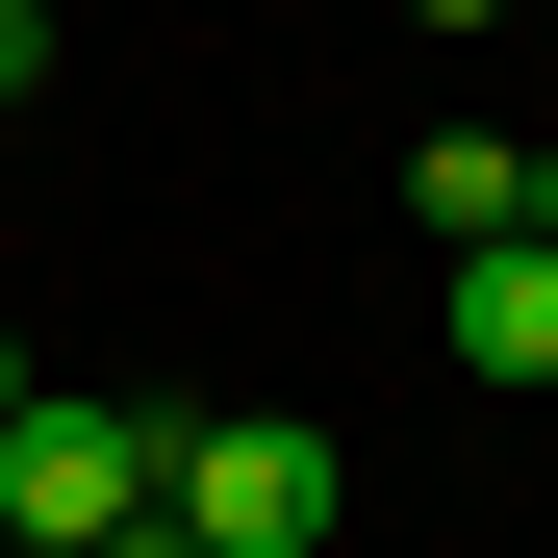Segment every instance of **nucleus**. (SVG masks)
I'll use <instances>...</instances> for the list:
<instances>
[{
  "label": "nucleus",
  "instance_id": "nucleus-4",
  "mask_svg": "<svg viewBox=\"0 0 558 558\" xmlns=\"http://www.w3.org/2000/svg\"><path fill=\"white\" fill-rule=\"evenodd\" d=\"M407 229H432V254L533 229V128H432V153H407Z\"/></svg>",
  "mask_w": 558,
  "mask_h": 558
},
{
  "label": "nucleus",
  "instance_id": "nucleus-5",
  "mask_svg": "<svg viewBox=\"0 0 558 558\" xmlns=\"http://www.w3.org/2000/svg\"><path fill=\"white\" fill-rule=\"evenodd\" d=\"M26 76H51V0H0V102H26Z\"/></svg>",
  "mask_w": 558,
  "mask_h": 558
},
{
  "label": "nucleus",
  "instance_id": "nucleus-3",
  "mask_svg": "<svg viewBox=\"0 0 558 558\" xmlns=\"http://www.w3.org/2000/svg\"><path fill=\"white\" fill-rule=\"evenodd\" d=\"M432 330L483 355V381H558V229H483V254H432Z\"/></svg>",
  "mask_w": 558,
  "mask_h": 558
},
{
  "label": "nucleus",
  "instance_id": "nucleus-8",
  "mask_svg": "<svg viewBox=\"0 0 558 558\" xmlns=\"http://www.w3.org/2000/svg\"><path fill=\"white\" fill-rule=\"evenodd\" d=\"M533 229H558V153H533Z\"/></svg>",
  "mask_w": 558,
  "mask_h": 558
},
{
  "label": "nucleus",
  "instance_id": "nucleus-2",
  "mask_svg": "<svg viewBox=\"0 0 558 558\" xmlns=\"http://www.w3.org/2000/svg\"><path fill=\"white\" fill-rule=\"evenodd\" d=\"M330 432L305 407H204V432H178V533H204V558H330Z\"/></svg>",
  "mask_w": 558,
  "mask_h": 558
},
{
  "label": "nucleus",
  "instance_id": "nucleus-7",
  "mask_svg": "<svg viewBox=\"0 0 558 558\" xmlns=\"http://www.w3.org/2000/svg\"><path fill=\"white\" fill-rule=\"evenodd\" d=\"M407 26H508V0H407Z\"/></svg>",
  "mask_w": 558,
  "mask_h": 558
},
{
  "label": "nucleus",
  "instance_id": "nucleus-6",
  "mask_svg": "<svg viewBox=\"0 0 558 558\" xmlns=\"http://www.w3.org/2000/svg\"><path fill=\"white\" fill-rule=\"evenodd\" d=\"M26 381H51V355H26V330H0V432H26Z\"/></svg>",
  "mask_w": 558,
  "mask_h": 558
},
{
  "label": "nucleus",
  "instance_id": "nucleus-1",
  "mask_svg": "<svg viewBox=\"0 0 558 558\" xmlns=\"http://www.w3.org/2000/svg\"><path fill=\"white\" fill-rule=\"evenodd\" d=\"M178 508V407H102V381H26V432H0V533L76 558V533H153Z\"/></svg>",
  "mask_w": 558,
  "mask_h": 558
},
{
  "label": "nucleus",
  "instance_id": "nucleus-9",
  "mask_svg": "<svg viewBox=\"0 0 558 558\" xmlns=\"http://www.w3.org/2000/svg\"><path fill=\"white\" fill-rule=\"evenodd\" d=\"M0 558H26V533H0Z\"/></svg>",
  "mask_w": 558,
  "mask_h": 558
}]
</instances>
